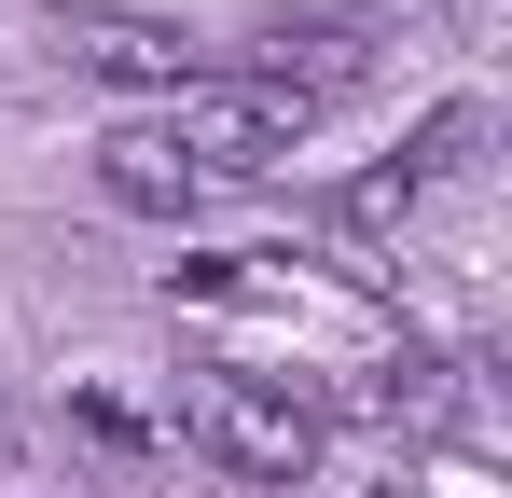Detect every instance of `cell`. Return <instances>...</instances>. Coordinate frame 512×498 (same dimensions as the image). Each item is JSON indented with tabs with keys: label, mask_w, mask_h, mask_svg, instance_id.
Returning a JSON list of instances; mask_svg holds the SVG:
<instances>
[{
	"label": "cell",
	"mask_w": 512,
	"mask_h": 498,
	"mask_svg": "<svg viewBox=\"0 0 512 498\" xmlns=\"http://www.w3.org/2000/svg\"><path fill=\"white\" fill-rule=\"evenodd\" d=\"M291 139H305V97H277V83H250V70H208V83H180V97L125 111V125L97 139V194L139 208V222H194V208L277 180Z\"/></svg>",
	"instance_id": "1"
},
{
	"label": "cell",
	"mask_w": 512,
	"mask_h": 498,
	"mask_svg": "<svg viewBox=\"0 0 512 498\" xmlns=\"http://www.w3.org/2000/svg\"><path fill=\"white\" fill-rule=\"evenodd\" d=\"M180 429H194V457H222L236 485H305L319 471V402L305 388H277V374H194L180 388Z\"/></svg>",
	"instance_id": "2"
},
{
	"label": "cell",
	"mask_w": 512,
	"mask_h": 498,
	"mask_svg": "<svg viewBox=\"0 0 512 498\" xmlns=\"http://www.w3.org/2000/svg\"><path fill=\"white\" fill-rule=\"evenodd\" d=\"M56 56L84 83H139V97H180V83H208V42L167 28V14H70L56 28Z\"/></svg>",
	"instance_id": "3"
}]
</instances>
